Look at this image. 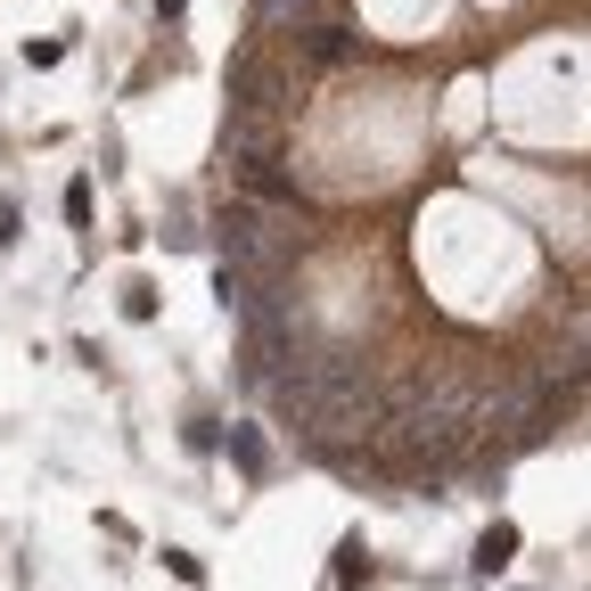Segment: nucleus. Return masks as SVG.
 Masks as SVG:
<instances>
[{"label": "nucleus", "mask_w": 591, "mask_h": 591, "mask_svg": "<svg viewBox=\"0 0 591 591\" xmlns=\"http://www.w3.org/2000/svg\"><path fill=\"white\" fill-rule=\"evenodd\" d=\"M510 558H517V526L493 517V526L477 535V558H468V567H477V575H510Z\"/></svg>", "instance_id": "1"}, {"label": "nucleus", "mask_w": 591, "mask_h": 591, "mask_svg": "<svg viewBox=\"0 0 591 591\" xmlns=\"http://www.w3.org/2000/svg\"><path fill=\"white\" fill-rule=\"evenodd\" d=\"M329 583H369V542L362 535H345V542H337V567H329Z\"/></svg>", "instance_id": "2"}, {"label": "nucleus", "mask_w": 591, "mask_h": 591, "mask_svg": "<svg viewBox=\"0 0 591 591\" xmlns=\"http://www.w3.org/2000/svg\"><path fill=\"white\" fill-rule=\"evenodd\" d=\"M230 461H239L247 477H263V436L255 427H230Z\"/></svg>", "instance_id": "3"}, {"label": "nucleus", "mask_w": 591, "mask_h": 591, "mask_svg": "<svg viewBox=\"0 0 591 591\" xmlns=\"http://www.w3.org/2000/svg\"><path fill=\"white\" fill-rule=\"evenodd\" d=\"M124 313L131 320H156V288H148V279H131V288H124Z\"/></svg>", "instance_id": "4"}, {"label": "nucleus", "mask_w": 591, "mask_h": 591, "mask_svg": "<svg viewBox=\"0 0 591 591\" xmlns=\"http://www.w3.org/2000/svg\"><path fill=\"white\" fill-rule=\"evenodd\" d=\"M17 230H25V205L0 189V247H17Z\"/></svg>", "instance_id": "5"}, {"label": "nucleus", "mask_w": 591, "mask_h": 591, "mask_svg": "<svg viewBox=\"0 0 591 591\" xmlns=\"http://www.w3.org/2000/svg\"><path fill=\"white\" fill-rule=\"evenodd\" d=\"M66 222H74V230L91 222V181H66Z\"/></svg>", "instance_id": "6"}, {"label": "nucleus", "mask_w": 591, "mask_h": 591, "mask_svg": "<svg viewBox=\"0 0 591 591\" xmlns=\"http://www.w3.org/2000/svg\"><path fill=\"white\" fill-rule=\"evenodd\" d=\"M165 567H173V575H181V583H189V591H198V583H205V567H198V558H189V551H165Z\"/></svg>", "instance_id": "7"}, {"label": "nucleus", "mask_w": 591, "mask_h": 591, "mask_svg": "<svg viewBox=\"0 0 591 591\" xmlns=\"http://www.w3.org/2000/svg\"><path fill=\"white\" fill-rule=\"evenodd\" d=\"M181 9H189V0H156V17H181Z\"/></svg>", "instance_id": "8"}]
</instances>
